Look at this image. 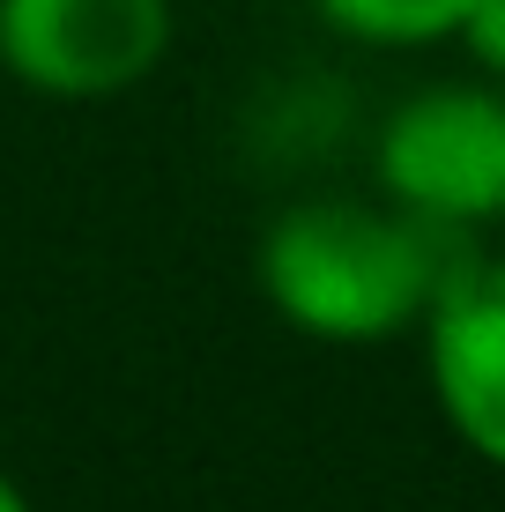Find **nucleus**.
Here are the masks:
<instances>
[{
  "mask_svg": "<svg viewBox=\"0 0 505 512\" xmlns=\"http://www.w3.org/2000/svg\"><path fill=\"white\" fill-rule=\"evenodd\" d=\"M454 275L446 223L409 216L402 201H290L260 231V297L275 320L312 342H387L416 327Z\"/></svg>",
  "mask_w": 505,
  "mask_h": 512,
  "instance_id": "1",
  "label": "nucleus"
},
{
  "mask_svg": "<svg viewBox=\"0 0 505 512\" xmlns=\"http://www.w3.org/2000/svg\"><path fill=\"white\" fill-rule=\"evenodd\" d=\"M379 186L409 216L476 231L505 216V97L476 82L416 90L379 127Z\"/></svg>",
  "mask_w": 505,
  "mask_h": 512,
  "instance_id": "2",
  "label": "nucleus"
},
{
  "mask_svg": "<svg viewBox=\"0 0 505 512\" xmlns=\"http://www.w3.org/2000/svg\"><path fill=\"white\" fill-rule=\"evenodd\" d=\"M171 52V0H0V67L38 97H119Z\"/></svg>",
  "mask_w": 505,
  "mask_h": 512,
  "instance_id": "3",
  "label": "nucleus"
},
{
  "mask_svg": "<svg viewBox=\"0 0 505 512\" xmlns=\"http://www.w3.org/2000/svg\"><path fill=\"white\" fill-rule=\"evenodd\" d=\"M424 357L446 431L505 468V260H454L424 312Z\"/></svg>",
  "mask_w": 505,
  "mask_h": 512,
  "instance_id": "4",
  "label": "nucleus"
},
{
  "mask_svg": "<svg viewBox=\"0 0 505 512\" xmlns=\"http://www.w3.org/2000/svg\"><path fill=\"white\" fill-rule=\"evenodd\" d=\"M342 38L364 45H439L461 38V15L468 0H312Z\"/></svg>",
  "mask_w": 505,
  "mask_h": 512,
  "instance_id": "5",
  "label": "nucleus"
},
{
  "mask_svg": "<svg viewBox=\"0 0 505 512\" xmlns=\"http://www.w3.org/2000/svg\"><path fill=\"white\" fill-rule=\"evenodd\" d=\"M461 45H468V60H476L483 75H498V82H505V0H468V15H461Z\"/></svg>",
  "mask_w": 505,
  "mask_h": 512,
  "instance_id": "6",
  "label": "nucleus"
},
{
  "mask_svg": "<svg viewBox=\"0 0 505 512\" xmlns=\"http://www.w3.org/2000/svg\"><path fill=\"white\" fill-rule=\"evenodd\" d=\"M0 512H30V498H23V483H15L8 468H0Z\"/></svg>",
  "mask_w": 505,
  "mask_h": 512,
  "instance_id": "7",
  "label": "nucleus"
}]
</instances>
